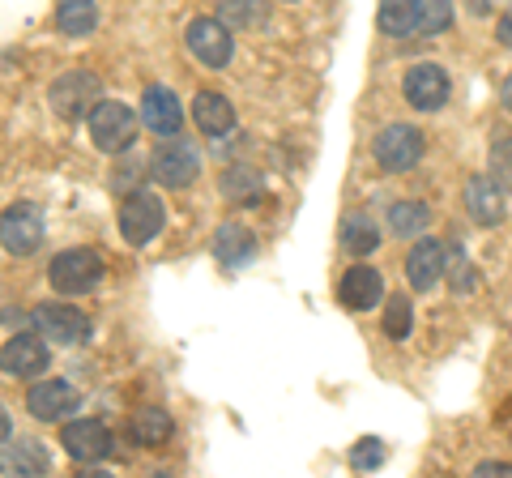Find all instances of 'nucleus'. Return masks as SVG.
Segmentation results:
<instances>
[{"mask_svg": "<svg viewBox=\"0 0 512 478\" xmlns=\"http://www.w3.org/2000/svg\"><path fill=\"white\" fill-rule=\"evenodd\" d=\"M47 103H52V111L60 120H86L94 107L103 103V82L86 69H73L52 82V90H47Z\"/></svg>", "mask_w": 512, "mask_h": 478, "instance_id": "1", "label": "nucleus"}, {"mask_svg": "<svg viewBox=\"0 0 512 478\" xmlns=\"http://www.w3.org/2000/svg\"><path fill=\"white\" fill-rule=\"evenodd\" d=\"M107 265L94 248H64L60 257H52V269H47V278L60 295H86L94 286L103 282Z\"/></svg>", "mask_w": 512, "mask_h": 478, "instance_id": "2", "label": "nucleus"}, {"mask_svg": "<svg viewBox=\"0 0 512 478\" xmlns=\"http://www.w3.org/2000/svg\"><path fill=\"white\" fill-rule=\"evenodd\" d=\"M163 222H167L163 197L150 193V188H137V193H128L120 201V235L133 248H146L150 239L163 235Z\"/></svg>", "mask_w": 512, "mask_h": 478, "instance_id": "3", "label": "nucleus"}, {"mask_svg": "<svg viewBox=\"0 0 512 478\" xmlns=\"http://www.w3.org/2000/svg\"><path fill=\"white\" fill-rule=\"evenodd\" d=\"M43 210L35 201H18L0 214V244H5L9 257H35L43 248Z\"/></svg>", "mask_w": 512, "mask_h": 478, "instance_id": "4", "label": "nucleus"}, {"mask_svg": "<svg viewBox=\"0 0 512 478\" xmlns=\"http://www.w3.org/2000/svg\"><path fill=\"white\" fill-rule=\"evenodd\" d=\"M90 141L99 146L103 154H120L137 141V116L128 111L124 103H111L103 99L99 107L90 111Z\"/></svg>", "mask_w": 512, "mask_h": 478, "instance_id": "5", "label": "nucleus"}, {"mask_svg": "<svg viewBox=\"0 0 512 478\" xmlns=\"http://www.w3.org/2000/svg\"><path fill=\"white\" fill-rule=\"evenodd\" d=\"M60 444H64V453H69L73 461L94 466V461L111 457V449H116V436H111V427L103 419H73V423H64Z\"/></svg>", "mask_w": 512, "mask_h": 478, "instance_id": "6", "label": "nucleus"}, {"mask_svg": "<svg viewBox=\"0 0 512 478\" xmlns=\"http://www.w3.org/2000/svg\"><path fill=\"white\" fill-rule=\"evenodd\" d=\"M372 154L384 171H410L423 158V133L410 129V124H389L384 133H376Z\"/></svg>", "mask_w": 512, "mask_h": 478, "instance_id": "7", "label": "nucleus"}, {"mask_svg": "<svg viewBox=\"0 0 512 478\" xmlns=\"http://www.w3.org/2000/svg\"><path fill=\"white\" fill-rule=\"evenodd\" d=\"M235 30L231 26H222L218 18H197V22H188V52L201 60L205 69H227V60L235 52Z\"/></svg>", "mask_w": 512, "mask_h": 478, "instance_id": "8", "label": "nucleus"}, {"mask_svg": "<svg viewBox=\"0 0 512 478\" xmlns=\"http://www.w3.org/2000/svg\"><path fill=\"white\" fill-rule=\"evenodd\" d=\"M150 171H154V180L163 188H188L192 180H197V171H201V154L192 150L188 141L167 137V146L154 150Z\"/></svg>", "mask_w": 512, "mask_h": 478, "instance_id": "9", "label": "nucleus"}, {"mask_svg": "<svg viewBox=\"0 0 512 478\" xmlns=\"http://www.w3.org/2000/svg\"><path fill=\"white\" fill-rule=\"evenodd\" d=\"M30 321H35L39 338H52V342H60V346H73V342H82L86 333H90L86 312L73 308V304H39Z\"/></svg>", "mask_w": 512, "mask_h": 478, "instance_id": "10", "label": "nucleus"}, {"mask_svg": "<svg viewBox=\"0 0 512 478\" xmlns=\"http://www.w3.org/2000/svg\"><path fill=\"white\" fill-rule=\"evenodd\" d=\"M26 406H30V414H35L39 423H60V419H69V414L82 406V393H77L69 380H39V385H30Z\"/></svg>", "mask_w": 512, "mask_h": 478, "instance_id": "11", "label": "nucleus"}, {"mask_svg": "<svg viewBox=\"0 0 512 478\" xmlns=\"http://www.w3.org/2000/svg\"><path fill=\"white\" fill-rule=\"evenodd\" d=\"M47 359H52V350H47V342L35 338V333H18V338H9L0 346V372L18 376V380L47 372Z\"/></svg>", "mask_w": 512, "mask_h": 478, "instance_id": "12", "label": "nucleus"}, {"mask_svg": "<svg viewBox=\"0 0 512 478\" xmlns=\"http://www.w3.org/2000/svg\"><path fill=\"white\" fill-rule=\"evenodd\" d=\"M402 94L414 111H440L448 103V73L440 65H414L402 82Z\"/></svg>", "mask_w": 512, "mask_h": 478, "instance_id": "13", "label": "nucleus"}, {"mask_svg": "<svg viewBox=\"0 0 512 478\" xmlns=\"http://www.w3.org/2000/svg\"><path fill=\"white\" fill-rule=\"evenodd\" d=\"M141 124H146L150 133L158 137H175L184 124V107L180 99L167 90V86H150L146 94H141Z\"/></svg>", "mask_w": 512, "mask_h": 478, "instance_id": "14", "label": "nucleus"}, {"mask_svg": "<svg viewBox=\"0 0 512 478\" xmlns=\"http://www.w3.org/2000/svg\"><path fill=\"white\" fill-rule=\"evenodd\" d=\"M192 120H197V129L205 137H214V141L235 133V107H231L227 94H218V90H201L197 94V103H192Z\"/></svg>", "mask_w": 512, "mask_h": 478, "instance_id": "15", "label": "nucleus"}, {"mask_svg": "<svg viewBox=\"0 0 512 478\" xmlns=\"http://www.w3.org/2000/svg\"><path fill=\"white\" fill-rule=\"evenodd\" d=\"M444 269H448V261H444V244H440V239H419V244L410 248L406 278H410L414 291H431V286L444 278Z\"/></svg>", "mask_w": 512, "mask_h": 478, "instance_id": "16", "label": "nucleus"}, {"mask_svg": "<svg viewBox=\"0 0 512 478\" xmlns=\"http://www.w3.org/2000/svg\"><path fill=\"white\" fill-rule=\"evenodd\" d=\"M466 210L478 227H500L504 222V188L491 175H474L466 184Z\"/></svg>", "mask_w": 512, "mask_h": 478, "instance_id": "17", "label": "nucleus"}, {"mask_svg": "<svg viewBox=\"0 0 512 478\" xmlns=\"http://www.w3.org/2000/svg\"><path fill=\"white\" fill-rule=\"evenodd\" d=\"M384 299V278L376 274L372 265H355V269H346V278H342V304L346 308H355V312H367V308H376Z\"/></svg>", "mask_w": 512, "mask_h": 478, "instance_id": "18", "label": "nucleus"}, {"mask_svg": "<svg viewBox=\"0 0 512 478\" xmlns=\"http://www.w3.org/2000/svg\"><path fill=\"white\" fill-rule=\"evenodd\" d=\"M214 252H218V261L227 265V269H244V265L256 257V239H252L248 227H239V222H227V227H218Z\"/></svg>", "mask_w": 512, "mask_h": 478, "instance_id": "19", "label": "nucleus"}, {"mask_svg": "<svg viewBox=\"0 0 512 478\" xmlns=\"http://www.w3.org/2000/svg\"><path fill=\"white\" fill-rule=\"evenodd\" d=\"M0 470H5V474H22V478H39V474L52 470V453H47L39 440H18L5 453V461H0Z\"/></svg>", "mask_w": 512, "mask_h": 478, "instance_id": "20", "label": "nucleus"}, {"mask_svg": "<svg viewBox=\"0 0 512 478\" xmlns=\"http://www.w3.org/2000/svg\"><path fill=\"white\" fill-rule=\"evenodd\" d=\"M56 26L64 30V35L82 39V35H90V30L99 26V5H94V0H60Z\"/></svg>", "mask_w": 512, "mask_h": 478, "instance_id": "21", "label": "nucleus"}, {"mask_svg": "<svg viewBox=\"0 0 512 478\" xmlns=\"http://www.w3.org/2000/svg\"><path fill=\"white\" fill-rule=\"evenodd\" d=\"M342 248L350 252V257H372V252L380 248V231L376 222L367 214H350L342 222Z\"/></svg>", "mask_w": 512, "mask_h": 478, "instance_id": "22", "label": "nucleus"}, {"mask_svg": "<svg viewBox=\"0 0 512 478\" xmlns=\"http://www.w3.org/2000/svg\"><path fill=\"white\" fill-rule=\"evenodd\" d=\"M171 432H175V423L163 406H141L133 414V440L137 444H167Z\"/></svg>", "mask_w": 512, "mask_h": 478, "instance_id": "23", "label": "nucleus"}, {"mask_svg": "<svg viewBox=\"0 0 512 478\" xmlns=\"http://www.w3.org/2000/svg\"><path fill=\"white\" fill-rule=\"evenodd\" d=\"M376 22H380V30H384L389 39H410V35H419V30H414V5H410V0H380Z\"/></svg>", "mask_w": 512, "mask_h": 478, "instance_id": "24", "label": "nucleus"}, {"mask_svg": "<svg viewBox=\"0 0 512 478\" xmlns=\"http://www.w3.org/2000/svg\"><path fill=\"white\" fill-rule=\"evenodd\" d=\"M414 5V30L419 35H444L453 26V0H410Z\"/></svg>", "mask_w": 512, "mask_h": 478, "instance_id": "25", "label": "nucleus"}, {"mask_svg": "<svg viewBox=\"0 0 512 478\" xmlns=\"http://www.w3.org/2000/svg\"><path fill=\"white\" fill-rule=\"evenodd\" d=\"M427 222H431V210L423 201H393L389 205V231L393 235H423L427 231Z\"/></svg>", "mask_w": 512, "mask_h": 478, "instance_id": "26", "label": "nucleus"}, {"mask_svg": "<svg viewBox=\"0 0 512 478\" xmlns=\"http://www.w3.org/2000/svg\"><path fill=\"white\" fill-rule=\"evenodd\" d=\"M222 193H227L231 201H239V205H256L261 175H256L252 167H244V163H235V167H227V175H222Z\"/></svg>", "mask_w": 512, "mask_h": 478, "instance_id": "27", "label": "nucleus"}, {"mask_svg": "<svg viewBox=\"0 0 512 478\" xmlns=\"http://www.w3.org/2000/svg\"><path fill=\"white\" fill-rule=\"evenodd\" d=\"M218 22L231 30H252L256 22H265L261 0H218Z\"/></svg>", "mask_w": 512, "mask_h": 478, "instance_id": "28", "label": "nucleus"}, {"mask_svg": "<svg viewBox=\"0 0 512 478\" xmlns=\"http://www.w3.org/2000/svg\"><path fill=\"white\" fill-rule=\"evenodd\" d=\"M414 329V312H410V299L406 295H393L389 308H384V333H389L393 342H406Z\"/></svg>", "mask_w": 512, "mask_h": 478, "instance_id": "29", "label": "nucleus"}, {"mask_svg": "<svg viewBox=\"0 0 512 478\" xmlns=\"http://www.w3.org/2000/svg\"><path fill=\"white\" fill-rule=\"evenodd\" d=\"M491 180L500 184L504 193H512V137L491 146Z\"/></svg>", "mask_w": 512, "mask_h": 478, "instance_id": "30", "label": "nucleus"}, {"mask_svg": "<svg viewBox=\"0 0 512 478\" xmlns=\"http://www.w3.org/2000/svg\"><path fill=\"white\" fill-rule=\"evenodd\" d=\"M350 466H355V470H380L384 466V444L376 436L359 440L355 449H350Z\"/></svg>", "mask_w": 512, "mask_h": 478, "instance_id": "31", "label": "nucleus"}, {"mask_svg": "<svg viewBox=\"0 0 512 478\" xmlns=\"http://www.w3.org/2000/svg\"><path fill=\"white\" fill-rule=\"evenodd\" d=\"M448 274H453V291H470V286H474V274H470L466 257H457V265L448 269Z\"/></svg>", "mask_w": 512, "mask_h": 478, "instance_id": "32", "label": "nucleus"}, {"mask_svg": "<svg viewBox=\"0 0 512 478\" xmlns=\"http://www.w3.org/2000/svg\"><path fill=\"white\" fill-rule=\"evenodd\" d=\"M478 478H512V461H483V466H474Z\"/></svg>", "mask_w": 512, "mask_h": 478, "instance_id": "33", "label": "nucleus"}, {"mask_svg": "<svg viewBox=\"0 0 512 478\" xmlns=\"http://www.w3.org/2000/svg\"><path fill=\"white\" fill-rule=\"evenodd\" d=\"M495 39H500L504 47H512V9L504 13V18H500V22H495Z\"/></svg>", "mask_w": 512, "mask_h": 478, "instance_id": "34", "label": "nucleus"}, {"mask_svg": "<svg viewBox=\"0 0 512 478\" xmlns=\"http://www.w3.org/2000/svg\"><path fill=\"white\" fill-rule=\"evenodd\" d=\"M9 440H13V419H9V410L0 406V449H5Z\"/></svg>", "mask_w": 512, "mask_h": 478, "instance_id": "35", "label": "nucleus"}, {"mask_svg": "<svg viewBox=\"0 0 512 478\" xmlns=\"http://www.w3.org/2000/svg\"><path fill=\"white\" fill-rule=\"evenodd\" d=\"M500 103H504V111H512V73L504 77V86H500Z\"/></svg>", "mask_w": 512, "mask_h": 478, "instance_id": "36", "label": "nucleus"}]
</instances>
